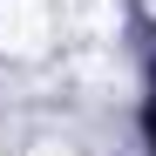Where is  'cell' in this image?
Returning <instances> with one entry per match:
<instances>
[{
    "label": "cell",
    "mask_w": 156,
    "mask_h": 156,
    "mask_svg": "<svg viewBox=\"0 0 156 156\" xmlns=\"http://www.w3.org/2000/svg\"><path fill=\"white\" fill-rule=\"evenodd\" d=\"M48 41H55L48 0H0V48L7 55H48Z\"/></svg>",
    "instance_id": "6da1fadb"
}]
</instances>
